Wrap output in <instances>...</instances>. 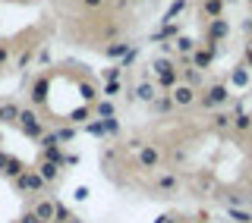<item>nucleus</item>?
I'll return each instance as SVG.
<instances>
[{"instance_id": "12", "label": "nucleus", "mask_w": 252, "mask_h": 223, "mask_svg": "<svg viewBox=\"0 0 252 223\" xmlns=\"http://www.w3.org/2000/svg\"><path fill=\"white\" fill-rule=\"evenodd\" d=\"M177 82H180V73H177V69H167V73L158 76V85H161V88H167V91L177 88Z\"/></svg>"}, {"instance_id": "42", "label": "nucleus", "mask_w": 252, "mask_h": 223, "mask_svg": "<svg viewBox=\"0 0 252 223\" xmlns=\"http://www.w3.org/2000/svg\"><path fill=\"white\" fill-rule=\"evenodd\" d=\"M85 6H101V0H82Z\"/></svg>"}, {"instance_id": "18", "label": "nucleus", "mask_w": 252, "mask_h": 223, "mask_svg": "<svg viewBox=\"0 0 252 223\" xmlns=\"http://www.w3.org/2000/svg\"><path fill=\"white\" fill-rule=\"evenodd\" d=\"M19 110L22 107H16V104H3L0 107V123H16V119H19Z\"/></svg>"}, {"instance_id": "16", "label": "nucleus", "mask_w": 252, "mask_h": 223, "mask_svg": "<svg viewBox=\"0 0 252 223\" xmlns=\"http://www.w3.org/2000/svg\"><path fill=\"white\" fill-rule=\"evenodd\" d=\"M173 47H177V51H180V54H183V57H189V54H192V51H195V47H199V44H195V41H192V38H186V35H180V38H177V41H173Z\"/></svg>"}, {"instance_id": "35", "label": "nucleus", "mask_w": 252, "mask_h": 223, "mask_svg": "<svg viewBox=\"0 0 252 223\" xmlns=\"http://www.w3.org/2000/svg\"><path fill=\"white\" fill-rule=\"evenodd\" d=\"M79 91H82V98H85V101H92V104H94V98H98V91H94L92 85H85V82H82V85H79Z\"/></svg>"}, {"instance_id": "4", "label": "nucleus", "mask_w": 252, "mask_h": 223, "mask_svg": "<svg viewBox=\"0 0 252 223\" xmlns=\"http://www.w3.org/2000/svg\"><path fill=\"white\" fill-rule=\"evenodd\" d=\"M189 63H192L195 73H205V69H211V63H215V54H211L208 47H195V51L189 54Z\"/></svg>"}, {"instance_id": "7", "label": "nucleus", "mask_w": 252, "mask_h": 223, "mask_svg": "<svg viewBox=\"0 0 252 223\" xmlns=\"http://www.w3.org/2000/svg\"><path fill=\"white\" fill-rule=\"evenodd\" d=\"M170 98H173V104H180V107H189L195 101V88H189V85H177V88L170 91Z\"/></svg>"}, {"instance_id": "41", "label": "nucleus", "mask_w": 252, "mask_h": 223, "mask_svg": "<svg viewBox=\"0 0 252 223\" xmlns=\"http://www.w3.org/2000/svg\"><path fill=\"white\" fill-rule=\"evenodd\" d=\"M6 164H10V154H0V170H6Z\"/></svg>"}, {"instance_id": "9", "label": "nucleus", "mask_w": 252, "mask_h": 223, "mask_svg": "<svg viewBox=\"0 0 252 223\" xmlns=\"http://www.w3.org/2000/svg\"><path fill=\"white\" fill-rule=\"evenodd\" d=\"M177 38H180V26H177V22H167L161 31L152 35V41H177Z\"/></svg>"}, {"instance_id": "43", "label": "nucleus", "mask_w": 252, "mask_h": 223, "mask_svg": "<svg viewBox=\"0 0 252 223\" xmlns=\"http://www.w3.org/2000/svg\"><path fill=\"white\" fill-rule=\"evenodd\" d=\"M155 223H177V220H170V217H158Z\"/></svg>"}, {"instance_id": "31", "label": "nucleus", "mask_w": 252, "mask_h": 223, "mask_svg": "<svg viewBox=\"0 0 252 223\" xmlns=\"http://www.w3.org/2000/svg\"><path fill=\"white\" fill-rule=\"evenodd\" d=\"M85 132L89 135H104V123H101V119H92V123H85Z\"/></svg>"}, {"instance_id": "27", "label": "nucleus", "mask_w": 252, "mask_h": 223, "mask_svg": "<svg viewBox=\"0 0 252 223\" xmlns=\"http://www.w3.org/2000/svg\"><path fill=\"white\" fill-rule=\"evenodd\" d=\"M94 113H98L101 119H110L114 116V104H110V101H101V104H94Z\"/></svg>"}, {"instance_id": "24", "label": "nucleus", "mask_w": 252, "mask_h": 223, "mask_svg": "<svg viewBox=\"0 0 252 223\" xmlns=\"http://www.w3.org/2000/svg\"><path fill=\"white\" fill-rule=\"evenodd\" d=\"M227 214H230V220H233V223H252V211H240V208H230Z\"/></svg>"}, {"instance_id": "10", "label": "nucleus", "mask_w": 252, "mask_h": 223, "mask_svg": "<svg viewBox=\"0 0 252 223\" xmlns=\"http://www.w3.org/2000/svg\"><path fill=\"white\" fill-rule=\"evenodd\" d=\"M38 176H41L44 182H57L60 179V167L51 164V161H41V167H38Z\"/></svg>"}, {"instance_id": "19", "label": "nucleus", "mask_w": 252, "mask_h": 223, "mask_svg": "<svg viewBox=\"0 0 252 223\" xmlns=\"http://www.w3.org/2000/svg\"><path fill=\"white\" fill-rule=\"evenodd\" d=\"M183 10H186V0H173V3H170V10L164 13V26H167V22H173V19H177V16L183 13Z\"/></svg>"}, {"instance_id": "32", "label": "nucleus", "mask_w": 252, "mask_h": 223, "mask_svg": "<svg viewBox=\"0 0 252 223\" xmlns=\"http://www.w3.org/2000/svg\"><path fill=\"white\" fill-rule=\"evenodd\" d=\"M92 110L89 107H79V110H73V113H69V123H85V116H89Z\"/></svg>"}, {"instance_id": "2", "label": "nucleus", "mask_w": 252, "mask_h": 223, "mask_svg": "<svg viewBox=\"0 0 252 223\" xmlns=\"http://www.w3.org/2000/svg\"><path fill=\"white\" fill-rule=\"evenodd\" d=\"M227 101H230V91H227L224 82H218V85H208V91H205V98H202V107L215 110L220 104H227Z\"/></svg>"}, {"instance_id": "20", "label": "nucleus", "mask_w": 252, "mask_h": 223, "mask_svg": "<svg viewBox=\"0 0 252 223\" xmlns=\"http://www.w3.org/2000/svg\"><path fill=\"white\" fill-rule=\"evenodd\" d=\"M44 98H47V82H44V79H38V82L32 85V101H35V104H41Z\"/></svg>"}, {"instance_id": "25", "label": "nucleus", "mask_w": 252, "mask_h": 223, "mask_svg": "<svg viewBox=\"0 0 252 223\" xmlns=\"http://www.w3.org/2000/svg\"><path fill=\"white\" fill-rule=\"evenodd\" d=\"M233 129H240V132H249V129H252V116H249V113H240V116H233Z\"/></svg>"}, {"instance_id": "45", "label": "nucleus", "mask_w": 252, "mask_h": 223, "mask_svg": "<svg viewBox=\"0 0 252 223\" xmlns=\"http://www.w3.org/2000/svg\"><path fill=\"white\" fill-rule=\"evenodd\" d=\"M246 47H249V51H252V38H249V44H246Z\"/></svg>"}, {"instance_id": "33", "label": "nucleus", "mask_w": 252, "mask_h": 223, "mask_svg": "<svg viewBox=\"0 0 252 223\" xmlns=\"http://www.w3.org/2000/svg\"><path fill=\"white\" fill-rule=\"evenodd\" d=\"M152 69H155V73H158V76H161V73H167V69H173V63L161 57V60H155V63H152Z\"/></svg>"}, {"instance_id": "36", "label": "nucleus", "mask_w": 252, "mask_h": 223, "mask_svg": "<svg viewBox=\"0 0 252 223\" xmlns=\"http://www.w3.org/2000/svg\"><path fill=\"white\" fill-rule=\"evenodd\" d=\"M54 135H57V141H69V139L76 135V129H73V126H66V129H57Z\"/></svg>"}, {"instance_id": "21", "label": "nucleus", "mask_w": 252, "mask_h": 223, "mask_svg": "<svg viewBox=\"0 0 252 223\" xmlns=\"http://www.w3.org/2000/svg\"><path fill=\"white\" fill-rule=\"evenodd\" d=\"M158 189H161V192H173V189H177V176H173V173L158 176Z\"/></svg>"}, {"instance_id": "23", "label": "nucleus", "mask_w": 252, "mask_h": 223, "mask_svg": "<svg viewBox=\"0 0 252 223\" xmlns=\"http://www.w3.org/2000/svg\"><path fill=\"white\" fill-rule=\"evenodd\" d=\"M211 119H215V129H230V126H233V116L230 113H220V110Z\"/></svg>"}, {"instance_id": "13", "label": "nucleus", "mask_w": 252, "mask_h": 223, "mask_svg": "<svg viewBox=\"0 0 252 223\" xmlns=\"http://www.w3.org/2000/svg\"><path fill=\"white\" fill-rule=\"evenodd\" d=\"M249 79H252V76H249V69L243 66V63H240V66H236L233 73H230V82L236 85V88H246V85H249Z\"/></svg>"}, {"instance_id": "46", "label": "nucleus", "mask_w": 252, "mask_h": 223, "mask_svg": "<svg viewBox=\"0 0 252 223\" xmlns=\"http://www.w3.org/2000/svg\"><path fill=\"white\" fill-rule=\"evenodd\" d=\"M69 223H79V220H76V217H73V220H69Z\"/></svg>"}, {"instance_id": "15", "label": "nucleus", "mask_w": 252, "mask_h": 223, "mask_svg": "<svg viewBox=\"0 0 252 223\" xmlns=\"http://www.w3.org/2000/svg\"><path fill=\"white\" fill-rule=\"evenodd\" d=\"M136 98L145 101V104H152V101L158 98V94H155V85H152V82H139V85H136Z\"/></svg>"}, {"instance_id": "38", "label": "nucleus", "mask_w": 252, "mask_h": 223, "mask_svg": "<svg viewBox=\"0 0 252 223\" xmlns=\"http://www.w3.org/2000/svg\"><path fill=\"white\" fill-rule=\"evenodd\" d=\"M76 201H89V189H85V186L76 189Z\"/></svg>"}, {"instance_id": "3", "label": "nucleus", "mask_w": 252, "mask_h": 223, "mask_svg": "<svg viewBox=\"0 0 252 223\" xmlns=\"http://www.w3.org/2000/svg\"><path fill=\"white\" fill-rule=\"evenodd\" d=\"M16 189H19V192H44L47 182L38 176V173H22V176H16Z\"/></svg>"}, {"instance_id": "37", "label": "nucleus", "mask_w": 252, "mask_h": 223, "mask_svg": "<svg viewBox=\"0 0 252 223\" xmlns=\"http://www.w3.org/2000/svg\"><path fill=\"white\" fill-rule=\"evenodd\" d=\"M243 66H246L249 73H252V51H249V47H246V51H243Z\"/></svg>"}, {"instance_id": "29", "label": "nucleus", "mask_w": 252, "mask_h": 223, "mask_svg": "<svg viewBox=\"0 0 252 223\" xmlns=\"http://www.w3.org/2000/svg\"><path fill=\"white\" fill-rule=\"evenodd\" d=\"M120 76H123V66H120V63L104 69V79H107V82H120Z\"/></svg>"}, {"instance_id": "26", "label": "nucleus", "mask_w": 252, "mask_h": 223, "mask_svg": "<svg viewBox=\"0 0 252 223\" xmlns=\"http://www.w3.org/2000/svg\"><path fill=\"white\" fill-rule=\"evenodd\" d=\"M199 82H202V73H195V69H183V85H189V88H195Z\"/></svg>"}, {"instance_id": "34", "label": "nucleus", "mask_w": 252, "mask_h": 223, "mask_svg": "<svg viewBox=\"0 0 252 223\" xmlns=\"http://www.w3.org/2000/svg\"><path fill=\"white\" fill-rule=\"evenodd\" d=\"M120 91H123V82H107L104 85V94H107V98H117Z\"/></svg>"}, {"instance_id": "22", "label": "nucleus", "mask_w": 252, "mask_h": 223, "mask_svg": "<svg viewBox=\"0 0 252 223\" xmlns=\"http://www.w3.org/2000/svg\"><path fill=\"white\" fill-rule=\"evenodd\" d=\"M3 173L16 179V176H22V173H26V167H22V161H16V157H10V164H6V170H3Z\"/></svg>"}, {"instance_id": "5", "label": "nucleus", "mask_w": 252, "mask_h": 223, "mask_svg": "<svg viewBox=\"0 0 252 223\" xmlns=\"http://www.w3.org/2000/svg\"><path fill=\"white\" fill-rule=\"evenodd\" d=\"M139 164H142V170H155L161 164V151L155 145H139Z\"/></svg>"}, {"instance_id": "17", "label": "nucleus", "mask_w": 252, "mask_h": 223, "mask_svg": "<svg viewBox=\"0 0 252 223\" xmlns=\"http://www.w3.org/2000/svg\"><path fill=\"white\" fill-rule=\"evenodd\" d=\"M152 107L158 110V113H170V110L177 107V104H173V98H170V94H161V98H155V101H152Z\"/></svg>"}, {"instance_id": "14", "label": "nucleus", "mask_w": 252, "mask_h": 223, "mask_svg": "<svg viewBox=\"0 0 252 223\" xmlns=\"http://www.w3.org/2000/svg\"><path fill=\"white\" fill-rule=\"evenodd\" d=\"M132 51V44H126V41H117V44H107V57L110 60H123L126 54Z\"/></svg>"}, {"instance_id": "28", "label": "nucleus", "mask_w": 252, "mask_h": 223, "mask_svg": "<svg viewBox=\"0 0 252 223\" xmlns=\"http://www.w3.org/2000/svg\"><path fill=\"white\" fill-rule=\"evenodd\" d=\"M54 220H57V223H69V220H73V214H69L66 208H63V204H57V201H54Z\"/></svg>"}, {"instance_id": "44", "label": "nucleus", "mask_w": 252, "mask_h": 223, "mask_svg": "<svg viewBox=\"0 0 252 223\" xmlns=\"http://www.w3.org/2000/svg\"><path fill=\"white\" fill-rule=\"evenodd\" d=\"M6 54H10V51H6V47H0V63L6 60Z\"/></svg>"}, {"instance_id": "11", "label": "nucleus", "mask_w": 252, "mask_h": 223, "mask_svg": "<svg viewBox=\"0 0 252 223\" xmlns=\"http://www.w3.org/2000/svg\"><path fill=\"white\" fill-rule=\"evenodd\" d=\"M202 13L208 19H220L224 16V0H202Z\"/></svg>"}, {"instance_id": "8", "label": "nucleus", "mask_w": 252, "mask_h": 223, "mask_svg": "<svg viewBox=\"0 0 252 223\" xmlns=\"http://www.w3.org/2000/svg\"><path fill=\"white\" fill-rule=\"evenodd\" d=\"M32 214H35V217L41 220V223H51V220H54V201H47V198H41V201L35 204V211H32Z\"/></svg>"}, {"instance_id": "30", "label": "nucleus", "mask_w": 252, "mask_h": 223, "mask_svg": "<svg viewBox=\"0 0 252 223\" xmlns=\"http://www.w3.org/2000/svg\"><path fill=\"white\" fill-rule=\"evenodd\" d=\"M101 123H104V135H120V123H117L114 116H110V119H101Z\"/></svg>"}, {"instance_id": "6", "label": "nucleus", "mask_w": 252, "mask_h": 223, "mask_svg": "<svg viewBox=\"0 0 252 223\" xmlns=\"http://www.w3.org/2000/svg\"><path fill=\"white\" fill-rule=\"evenodd\" d=\"M230 35V26H227V19L220 16V19H208V41H224V38Z\"/></svg>"}, {"instance_id": "1", "label": "nucleus", "mask_w": 252, "mask_h": 223, "mask_svg": "<svg viewBox=\"0 0 252 223\" xmlns=\"http://www.w3.org/2000/svg\"><path fill=\"white\" fill-rule=\"evenodd\" d=\"M16 126H19V129L26 132L29 139H41V135H44V123L38 119L35 110H19V119H16Z\"/></svg>"}, {"instance_id": "40", "label": "nucleus", "mask_w": 252, "mask_h": 223, "mask_svg": "<svg viewBox=\"0 0 252 223\" xmlns=\"http://www.w3.org/2000/svg\"><path fill=\"white\" fill-rule=\"evenodd\" d=\"M243 31H246V35L252 38V19H246V22H243Z\"/></svg>"}, {"instance_id": "39", "label": "nucleus", "mask_w": 252, "mask_h": 223, "mask_svg": "<svg viewBox=\"0 0 252 223\" xmlns=\"http://www.w3.org/2000/svg\"><path fill=\"white\" fill-rule=\"evenodd\" d=\"M16 223H41V220H38V217H35V214H22V217H19V220H16Z\"/></svg>"}]
</instances>
